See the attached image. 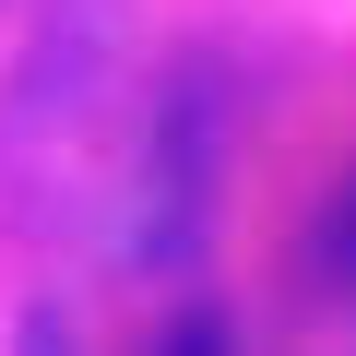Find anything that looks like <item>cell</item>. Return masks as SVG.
Instances as JSON below:
<instances>
[{
    "mask_svg": "<svg viewBox=\"0 0 356 356\" xmlns=\"http://www.w3.org/2000/svg\"><path fill=\"white\" fill-rule=\"evenodd\" d=\"M166 356H226V344H214V321H191V332H178Z\"/></svg>",
    "mask_w": 356,
    "mask_h": 356,
    "instance_id": "obj_1",
    "label": "cell"
},
{
    "mask_svg": "<svg viewBox=\"0 0 356 356\" xmlns=\"http://www.w3.org/2000/svg\"><path fill=\"white\" fill-rule=\"evenodd\" d=\"M344 238H356V214H344Z\"/></svg>",
    "mask_w": 356,
    "mask_h": 356,
    "instance_id": "obj_2",
    "label": "cell"
}]
</instances>
